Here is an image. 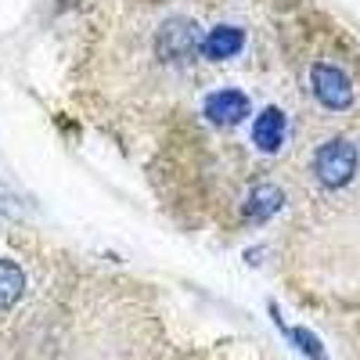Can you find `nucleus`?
I'll use <instances>...</instances> for the list:
<instances>
[{
    "label": "nucleus",
    "instance_id": "nucleus-1",
    "mask_svg": "<svg viewBox=\"0 0 360 360\" xmlns=\"http://www.w3.org/2000/svg\"><path fill=\"white\" fill-rule=\"evenodd\" d=\"M202 44H205V37H202L198 22H191V18H169L155 33V54L166 65H188L202 51Z\"/></svg>",
    "mask_w": 360,
    "mask_h": 360
},
{
    "label": "nucleus",
    "instance_id": "nucleus-2",
    "mask_svg": "<svg viewBox=\"0 0 360 360\" xmlns=\"http://www.w3.org/2000/svg\"><path fill=\"white\" fill-rule=\"evenodd\" d=\"M356 173V148L342 137H332L324 141L317 152H314V176L317 184L328 188V191H339L346 188Z\"/></svg>",
    "mask_w": 360,
    "mask_h": 360
},
{
    "label": "nucleus",
    "instance_id": "nucleus-3",
    "mask_svg": "<svg viewBox=\"0 0 360 360\" xmlns=\"http://www.w3.org/2000/svg\"><path fill=\"white\" fill-rule=\"evenodd\" d=\"M310 86H314V98L332 108V112H346L353 105V86H349V76L339 69V65H314L310 72Z\"/></svg>",
    "mask_w": 360,
    "mask_h": 360
},
{
    "label": "nucleus",
    "instance_id": "nucleus-4",
    "mask_svg": "<svg viewBox=\"0 0 360 360\" xmlns=\"http://www.w3.org/2000/svg\"><path fill=\"white\" fill-rule=\"evenodd\" d=\"M249 115V98L242 94V90H217V94L205 98V119L213 127H238L242 119Z\"/></svg>",
    "mask_w": 360,
    "mask_h": 360
},
{
    "label": "nucleus",
    "instance_id": "nucleus-5",
    "mask_svg": "<svg viewBox=\"0 0 360 360\" xmlns=\"http://www.w3.org/2000/svg\"><path fill=\"white\" fill-rule=\"evenodd\" d=\"M285 130H288V123H285V112L270 105V108H263V112H259L256 127H252V144L259 148V152L274 155V152H281Z\"/></svg>",
    "mask_w": 360,
    "mask_h": 360
},
{
    "label": "nucleus",
    "instance_id": "nucleus-6",
    "mask_svg": "<svg viewBox=\"0 0 360 360\" xmlns=\"http://www.w3.org/2000/svg\"><path fill=\"white\" fill-rule=\"evenodd\" d=\"M242 44H245V33L238 25H213L205 33L202 54L209 58V62H227V58H234L238 51H242Z\"/></svg>",
    "mask_w": 360,
    "mask_h": 360
},
{
    "label": "nucleus",
    "instance_id": "nucleus-7",
    "mask_svg": "<svg viewBox=\"0 0 360 360\" xmlns=\"http://www.w3.org/2000/svg\"><path fill=\"white\" fill-rule=\"evenodd\" d=\"M281 205H285V195H281L278 184H256V188L249 191V198H245V217H249L252 224H263V220L274 217Z\"/></svg>",
    "mask_w": 360,
    "mask_h": 360
},
{
    "label": "nucleus",
    "instance_id": "nucleus-8",
    "mask_svg": "<svg viewBox=\"0 0 360 360\" xmlns=\"http://www.w3.org/2000/svg\"><path fill=\"white\" fill-rule=\"evenodd\" d=\"M25 292V274H22V266L11 263V259H0V310H8L15 307L18 299Z\"/></svg>",
    "mask_w": 360,
    "mask_h": 360
},
{
    "label": "nucleus",
    "instance_id": "nucleus-9",
    "mask_svg": "<svg viewBox=\"0 0 360 360\" xmlns=\"http://www.w3.org/2000/svg\"><path fill=\"white\" fill-rule=\"evenodd\" d=\"M285 335H288V339H292L299 349H303L310 360H324V346H321V342H317V339L307 332V328H285Z\"/></svg>",
    "mask_w": 360,
    "mask_h": 360
}]
</instances>
